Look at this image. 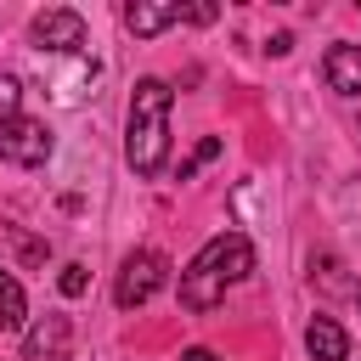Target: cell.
<instances>
[{
  "label": "cell",
  "mask_w": 361,
  "mask_h": 361,
  "mask_svg": "<svg viewBox=\"0 0 361 361\" xmlns=\"http://www.w3.org/2000/svg\"><path fill=\"white\" fill-rule=\"evenodd\" d=\"M17 102H23V79L17 73H0V124L17 118Z\"/></svg>",
  "instance_id": "obj_11"
},
{
  "label": "cell",
  "mask_w": 361,
  "mask_h": 361,
  "mask_svg": "<svg viewBox=\"0 0 361 361\" xmlns=\"http://www.w3.org/2000/svg\"><path fill=\"white\" fill-rule=\"evenodd\" d=\"M164 282H169V259H164L158 248H141V254H130V259L118 265L113 299H118V310H141Z\"/></svg>",
  "instance_id": "obj_3"
},
{
  "label": "cell",
  "mask_w": 361,
  "mask_h": 361,
  "mask_svg": "<svg viewBox=\"0 0 361 361\" xmlns=\"http://www.w3.org/2000/svg\"><path fill=\"white\" fill-rule=\"evenodd\" d=\"M56 288H62L68 299H79V293L90 288V276H85V265H79V259H73V265H62V276H56Z\"/></svg>",
  "instance_id": "obj_12"
},
{
  "label": "cell",
  "mask_w": 361,
  "mask_h": 361,
  "mask_svg": "<svg viewBox=\"0 0 361 361\" xmlns=\"http://www.w3.org/2000/svg\"><path fill=\"white\" fill-rule=\"evenodd\" d=\"M322 73H327V90H338V96H361V45H327Z\"/></svg>",
  "instance_id": "obj_8"
},
{
  "label": "cell",
  "mask_w": 361,
  "mask_h": 361,
  "mask_svg": "<svg viewBox=\"0 0 361 361\" xmlns=\"http://www.w3.org/2000/svg\"><path fill=\"white\" fill-rule=\"evenodd\" d=\"M28 322V299H23V282L11 271H0V333H17Z\"/></svg>",
  "instance_id": "obj_10"
},
{
  "label": "cell",
  "mask_w": 361,
  "mask_h": 361,
  "mask_svg": "<svg viewBox=\"0 0 361 361\" xmlns=\"http://www.w3.org/2000/svg\"><path fill=\"white\" fill-rule=\"evenodd\" d=\"M180 23H214V6H209V0H197V6H186V11H180Z\"/></svg>",
  "instance_id": "obj_14"
},
{
  "label": "cell",
  "mask_w": 361,
  "mask_h": 361,
  "mask_svg": "<svg viewBox=\"0 0 361 361\" xmlns=\"http://www.w3.org/2000/svg\"><path fill=\"white\" fill-rule=\"evenodd\" d=\"M0 158L17 164V169L45 164V158H51V130H45L39 118H11V124H0Z\"/></svg>",
  "instance_id": "obj_4"
},
{
  "label": "cell",
  "mask_w": 361,
  "mask_h": 361,
  "mask_svg": "<svg viewBox=\"0 0 361 361\" xmlns=\"http://www.w3.org/2000/svg\"><path fill=\"white\" fill-rule=\"evenodd\" d=\"M180 361H214V350H203V344H197V350H186Z\"/></svg>",
  "instance_id": "obj_15"
},
{
  "label": "cell",
  "mask_w": 361,
  "mask_h": 361,
  "mask_svg": "<svg viewBox=\"0 0 361 361\" xmlns=\"http://www.w3.org/2000/svg\"><path fill=\"white\" fill-rule=\"evenodd\" d=\"M28 34H34L39 51H79L85 45V17L68 11V6H51V11H39L28 23Z\"/></svg>",
  "instance_id": "obj_6"
},
{
  "label": "cell",
  "mask_w": 361,
  "mask_h": 361,
  "mask_svg": "<svg viewBox=\"0 0 361 361\" xmlns=\"http://www.w3.org/2000/svg\"><path fill=\"white\" fill-rule=\"evenodd\" d=\"M305 350H310V361H344V355H350V333H344L333 316H310Z\"/></svg>",
  "instance_id": "obj_9"
},
{
  "label": "cell",
  "mask_w": 361,
  "mask_h": 361,
  "mask_svg": "<svg viewBox=\"0 0 361 361\" xmlns=\"http://www.w3.org/2000/svg\"><path fill=\"white\" fill-rule=\"evenodd\" d=\"M209 158H220V141H214V135H209V141H203V147H197V152H192V158L180 164V180H192V169H203Z\"/></svg>",
  "instance_id": "obj_13"
},
{
  "label": "cell",
  "mask_w": 361,
  "mask_h": 361,
  "mask_svg": "<svg viewBox=\"0 0 361 361\" xmlns=\"http://www.w3.org/2000/svg\"><path fill=\"white\" fill-rule=\"evenodd\" d=\"M254 271V243L243 231H220L197 248V259L180 271V305L186 310H214L226 299V288H237Z\"/></svg>",
  "instance_id": "obj_1"
},
{
  "label": "cell",
  "mask_w": 361,
  "mask_h": 361,
  "mask_svg": "<svg viewBox=\"0 0 361 361\" xmlns=\"http://www.w3.org/2000/svg\"><path fill=\"white\" fill-rule=\"evenodd\" d=\"M180 11H186V6H175V0H135V6H124V28H130L135 39H152V34L175 28Z\"/></svg>",
  "instance_id": "obj_7"
},
{
  "label": "cell",
  "mask_w": 361,
  "mask_h": 361,
  "mask_svg": "<svg viewBox=\"0 0 361 361\" xmlns=\"http://www.w3.org/2000/svg\"><path fill=\"white\" fill-rule=\"evenodd\" d=\"M124 158L135 175H158L169 158V85L164 79H141L130 96V135H124Z\"/></svg>",
  "instance_id": "obj_2"
},
{
  "label": "cell",
  "mask_w": 361,
  "mask_h": 361,
  "mask_svg": "<svg viewBox=\"0 0 361 361\" xmlns=\"http://www.w3.org/2000/svg\"><path fill=\"white\" fill-rule=\"evenodd\" d=\"M23 361H73V327L68 316H39L28 333H23Z\"/></svg>",
  "instance_id": "obj_5"
}]
</instances>
